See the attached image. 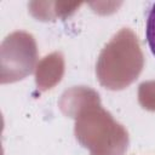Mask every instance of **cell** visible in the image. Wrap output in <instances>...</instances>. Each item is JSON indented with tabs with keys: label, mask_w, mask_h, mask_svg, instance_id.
<instances>
[{
	"label": "cell",
	"mask_w": 155,
	"mask_h": 155,
	"mask_svg": "<svg viewBox=\"0 0 155 155\" xmlns=\"http://www.w3.org/2000/svg\"><path fill=\"white\" fill-rule=\"evenodd\" d=\"M145 36H147V42L149 45V48L151 53L155 56V2L153 4L148 13Z\"/></svg>",
	"instance_id": "1"
}]
</instances>
